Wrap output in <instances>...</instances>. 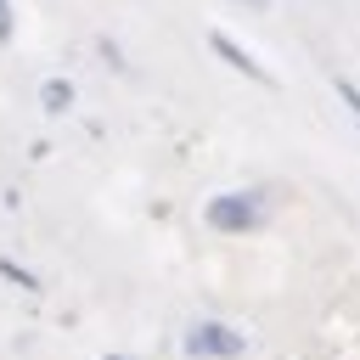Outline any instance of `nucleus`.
<instances>
[{
  "label": "nucleus",
  "instance_id": "obj_8",
  "mask_svg": "<svg viewBox=\"0 0 360 360\" xmlns=\"http://www.w3.org/2000/svg\"><path fill=\"white\" fill-rule=\"evenodd\" d=\"M107 360H129V354H107Z\"/></svg>",
  "mask_w": 360,
  "mask_h": 360
},
{
  "label": "nucleus",
  "instance_id": "obj_3",
  "mask_svg": "<svg viewBox=\"0 0 360 360\" xmlns=\"http://www.w3.org/2000/svg\"><path fill=\"white\" fill-rule=\"evenodd\" d=\"M214 51H219V56H225L231 68H242L248 79H259V84H276V79H270V73H264V68H259V62H253V56H248L242 45H236V39H225V34H214Z\"/></svg>",
  "mask_w": 360,
  "mask_h": 360
},
{
  "label": "nucleus",
  "instance_id": "obj_1",
  "mask_svg": "<svg viewBox=\"0 0 360 360\" xmlns=\"http://www.w3.org/2000/svg\"><path fill=\"white\" fill-rule=\"evenodd\" d=\"M242 349H248V338L219 326V321H202V326L186 332V354H197V360H236Z\"/></svg>",
  "mask_w": 360,
  "mask_h": 360
},
{
  "label": "nucleus",
  "instance_id": "obj_2",
  "mask_svg": "<svg viewBox=\"0 0 360 360\" xmlns=\"http://www.w3.org/2000/svg\"><path fill=\"white\" fill-rule=\"evenodd\" d=\"M259 219H264V208H259L253 191H225V197L208 202V225L214 231H253Z\"/></svg>",
  "mask_w": 360,
  "mask_h": 360
},
{
  "label": "nucleus",
  "instance_id": "obj_7",
  "mask_svg": "<svg viewBox=\"0 0 360 360\" xmlns=\"http://www.w3.org/2000/svg\"><path fill=\"white\" fill-rule=\"evenodd\" d=\"M0 39H11V0H0Z\"/></svg>",
  "mask_w": 360,
  "mask_h": 360
},
{
  "label": "nucleus",
  "instance_id": "obj_6",
  "mask_svg": "<svg viewBox=\"0 0 360 360\" xmlns=\"http://www.w3.org/2000/svg\"><path fill=\"white\" fill-rule=\"evenodd\" d=\"M0 276H11V281H17V287H28V292H39V281H34V276H28V270H17V264H11V259H0Z\"/></svg>",
  "mask_w": 360,
  "mask_h": 360
},
{
  "label": "nucleus",
  "instance_id": "obj_5",
  "mask_svg": "<svg viewBox=\"0 0 360 360\" xmlns=\"http://www.w3.org/2000/svg\"><path fill=\"white\" fill-rule=\"evenodd\" d=\"M332 84H338V96H343V107H349V112L360 118V84H354V79H332Z\"/></svg>",
  "mask_w": 360,
  "mask_h": 360
},
{
  "label": "nucleus",
  "instance_id": "obj_4",
  "mask_svg": "<svg viewBox=\"0 0 360 360\" xmlns=\"http://www.w3.org/2000/svg\"><path fill=\"white\" fill-rule=\"evenodd\" d=\"M39 101H45V112L73 107V84H68V79H45V84H39Z\"/></svg>",
  "mask_w": 360,
  "mask_h": 360
}]
</instances>
